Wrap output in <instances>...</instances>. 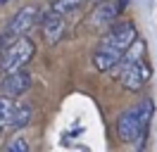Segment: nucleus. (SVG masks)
I'll return each instance as SVG.
<instances>
[{"label":"nucleus","instance_id":"obj_1","mask_svg":"<svg viewBox=\"0 0 157 152\" xmlns=\"http://www.w3.org/2000/svg\"><path fill=\"white\" fill-rule=\"evenodd\" d=\"M136 38H138V31L131 21H121V24L114 21L109 28H105V36L100 38L98 48L93 52V66L102 74L112 71L114 66L121 64L124 52L136 43Z\"/></svg>","mask_w":157,"mask_h":152},{"label":"nucleus","instance_id":"obj_2","mask_svg":"<svg viewBox=\"0 0 157 152\" xmlns=\"http://www.w3.org/2000/svg\"><path fill=\"white\" fill-rule=\"evenodd\" d=\"M152 76V69L145 62V45L136 38V43L124 52V59H121V69H119L117 81L119 86L128 90V93H138L143 90Z\"/></svg>","mask_w":157,"mask_h":152},{"label":"nucleus","instance_id":"obj_3","mask_svg":"<svg viewBox=\"0 0 157 152\" xmlns=\"http://www.w3.org/2000/svg\"><path fill=\"white\" fill-rule=\"evenodd\" d=\"M152 112H155L152 100H143V102L133 104L131 109H126L124 114H119V119H117V138L121 142H126V145H133V142L143 140L147 135V126H150Z\"/></svg>","mask_w":157,"mask_h":152},{"label":"nucleus","instance_id":"obj_4","mask_svg":"<svg viewBox=\"0 0 157 152\" xmlns=\"http://www.w3.org/2000/svg\"><path fill=\"white\" fill-rule=\"evenodd\" d=\"M33 55H36V45L26 36H19L14 40H10V43H5L2 50H0V74H7V71H14V69H24L31 62Z\"/></svg>","mask_w":157,"mask_h":152},{"label":"nucleus","instance_id":"obj_5","mask_svg":"<svg viewBox=\"0 0 157 152\" xmlns=\"http://www.w3.org/2000/svg\"><path fill=\"white\" fill-rule=\"evenodd\" d=\"M126 2L128 0H100V2H95L93 12L88 14V21H86L88 28H93V31H105V28H109L119 19V14L124 12Z\"/></svg>","mask_w":157,"mask_h":152},{"label":"nucleus","instance_id":"obj_6","mask_svg":"<svg viewBox=\"0 0 157 152\" xmlns=\"http://www.w3.org/2000/svg\"><path fill=\"white\" fill-rule=\"evenodd\" d=\"M38 19H40V12H38V7H33V5H26V7L17 10V14H12L10 21H7V26H5L2 45L10 43V40H14V38H19V36H26L31 28L36 26Z\"/></svg>","mask_w":157,"mask_h":152},{"label":"nucleus","instance_id":"obj_7","mask_svg":"<svg viewBox=\"0 0 157 152\" xmlns=\"http://www.w3.org/2000/svg\"><path fill=\"white\" fill-rule=\"evenodd\" d=\"M31 88V74L24 69H14L2 74L0 81V95H7V97H19Z\"/></svg>","mask_w":157,"mask_h":152},{"label":"nucleus","instance_id":"obj_8","mask_svg":"<svg viewBox=\"0 0 157 152\" xmlns=\"http://www.w3.org/2000/svg\"><path fill=\"white\" fill-rule=\"evenodd\" d=\"M40 31H43L45 43H50V45L57 43L59 38L64 36V14L50 7V12L40 19Z\"/></svg>","mask_w":157,"mask_h":152},{"label":"nucleus","instance_id":"obj_9","mask_svg":"<svg viewBox=\"0 0 157 152\" xmlns=\"http://www.w3.org/2000/svg\"><path fill=\"white\" fill-rule=\"evenodd\" d=\"M29 121H31V107L24 104V102H17V107H14V112H12V116H10V121L5 126V131H19V128H24Z\"/></svg>","mask_w":157,"mask_h":152},{"label":"nucleus","instance_id":"obj_10","mask_svg":"<svg viewBox=\"0 0 157 152\" xmlns=\"http://www.w3.org/2000/svg\"><path fill=\"white\" fill-rule=\"evenodd\" d=\"M19 102V97H7V95H0V128H5L10 121L14 107Z\"/></svg>","mask_w":157,"mask_h":152},{"label":"nucleus","instance_id":"obj_11","mask_svg":"<svg viewBox=\"0 0 157 152\" xmlns=\"http://www.w3.org/2000/svg\"><path fill=\"white\" fill-rule=\"evenodd\" d=\"M86 2H100V0H52V10L67 14V12L81 7V5H86Z\"/></svg>","mask_w":157,"mask_h":152},{"label":"nucleus","instance_id":"obj_12","mask_svg":"<svg viewBox=\"0 0 157 152\" xmlns=\"http://www.w3.org/2000/svg\"><path fill=\"white\" fill-rule=\"evenodd\" d=\"M5 150H7V152H26V150H29V142L17 135V138H12V140L5 145Z\"/></svg>","mask_w":157,"mask_h":152},{"label":"nucleus","instance_id":"obj_13","mask_svg":"<svg viewBox=\"0 0 157 152\" xmlns=\"http://www.w3.org/2000/svg\"><path fill=\"white\" fill-rule=\"evenodd\" d=\"M7 2H12V0H0V5H7Z\"/></svg>","mask_w":157,"mask_h":152}]
</instances>
